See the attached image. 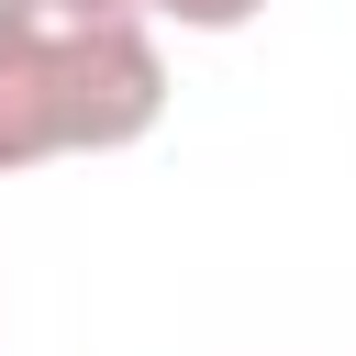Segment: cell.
<instances>
[{"mask_svg": "<svg viewBox=\"0 0 356 356\" xmlns=\"http://www.w3.org/2000/svg\"><path fill=\"white\" fill-rule=\"evenodd\" d=\"M167 122V44L145 0H0V178L122 156Z\"/></svg>", "mask_w": 356, "mask_h": 356, "instance_id": "1", "label": "cell"}, {"mask_svg": "<svg viewBox=\"0 0 356 356\" xmlns=\"http://www.w3.org/2000/svg\"><path fill=\"white\" fill-rule=\"evenodd\" d=\"M267 0H145V22L156 33H245Z\"/></svg>", "mask_w": 356, "mask_h": 356, "instance_id": "2", "label": "cell"}]
</instances>
